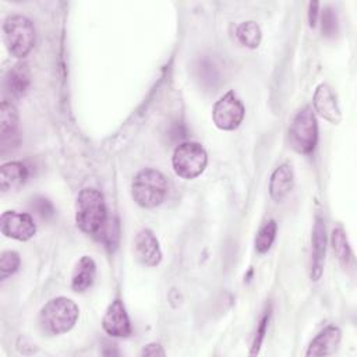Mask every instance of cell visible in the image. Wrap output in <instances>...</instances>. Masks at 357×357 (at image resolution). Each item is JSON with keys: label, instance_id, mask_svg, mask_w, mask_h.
<instances>
[{"label": "cell", "instance_id": "cell-5", "mask_svg": "<svg viewBox=\"0 0 357 357\" xmlns=\"http://www.w3.org/2000/svg\"><path fill=\"white\" fill-rule=\"evenodd\" d=\"M318 138L317 119L311 106H304L293 117L289 131L287 141L290 148L298 153H310L314 151Z\"/></svg>", "mask_w": 357, "mask_h": 357}, {"label": "cell", "instance_id": "cell-23", "mask_svg": "<svg viewBox=\"0 0 357 357\" xmlns=\"http://www.w3.org/2000/svg\"><path fill=\"white\" fill-rule=\"evenodd\" d=\"M20 255L15 251H3L0 255V278L1 280L17 272L20 266Z\"/></svg>", "mask_w": 357, "mask_h": 357}, {"label": "cell", "instance_id": "cell-1", "mask_svg": "<svg viewBox=\"0 0 357 357\" xmlns=\"http://www.w3.org/2000/svg\"><path fill=\"white\" fill-rule=\"evenodd\" d=\"M79 315L77 304L67 297L49 300L39 312V324L47 335H61L73 329Z\"/></svg>", "mask_w": 357, "mask_h": 357}, {"label": "cell", "instance_id": "cell-15", "mask_svg": "<svg viewBox=\"0 0 357 357\" xmlns=\"http://www.w3.org/2000/svg\"><path fill=\"white\" fill-rule=\"evenodd\" d=\"M29 85L31 73L25 63H17L7 71L4 78V89L11 98H22L28 92Z\"/></svg>", "mask_w": 357, "mask_h": 357}, {"label": "cell", "instance_id": "cell-14", "mask_svg": "<svg viewBox=\"0 0 357 357\" xmlns=\"http://www.w3.org/2000/svg\"><path fill=\"white\" fill-rule=\"evenodd\" d=\"M342 339V331L335 326V325H329L325 329H322L310 343L308 350H307V356H329L332 353H335V350L337 349L339 343Z\"/></svg>", "mask_w": 357, "mask_h": 357}, {"label": "cell", "instance_id": "cell-26", "mask_svg": "<svg viewBox=\"0 0 357 357\" xmlns=\"http://www.w3.org/2000/svg\"><path fill=\"white\" fill-rule=\"evenodd\" d=\"M198 71H199V78L204 84L206 85H215V82L219 81V71L218 68L213 66V63H211L209 60H204L201 61L199 67H198Z\"/></svg>", "mask_w": 357, "mask_h": 357}, {"label": "cell", "instance_id": "cell-4", "mask_svg": "<svg viewBox=\"0 0 357 357\" xmlns=\"http://www.w3.org/2000/svg\"><path fill=\"white\" fill-rule=\"evenodd\" d=\"M3 36L8 53L22 59L35 45V26L28 17L14 14L6 18L3 24Z\"/></svg>", "mask_w": 357, "mask_h": 357}, {"label": "cell", "instance_id": "cell-18", "mask_svg": "<svg viewBox=\"0 0 357 357\" xmlns=\"http://www.w3.org/2000/svg\"><path fill=\"white\" fill-rule=\"evenodd\" d=\"M95 276H96L95 261L88 255L81 257L75 264L71 275V289L77 293H82L88 290L93 284Z\"/></svg>", "mask_w": 357, "mask_h": 357}, {"label": "cell", "instance_id": "cell-10", "mask_svg": "<svg viewBox=\"0 0 357 357\" xmlns=\"http://www.w3.org/2000/svg\"><path fill=\"white\" fill-rule=\"evenodd\" d=\"M103 331L113 337H127L131 333V324L121 300H113L102 318Z\"/></svg>", "mask_w": 357, "mask_h": 357}, {"label": "cell", "instance_id": "cell-12", "mask_svg": "<svg viewBox=\"0 0 357 357\" xmlns=\"http://www.w3.org/2000/svg\"><path fill=\"white\" fill-rule=\"evenodd\" d=\"M312 105L315 112L332 124H339L342 121V113L337 105L336 95L328 84H319L315 89Z\"/></svg>", "mask_w": 357, "mask_h": 357}, {"label": "cell", "instance_id": "cell-27", "mask_svg": "<svg viewBox=\"0 0 357 357\" xmlns=\"http://www.w3.org/2000/svg\"><path fill=\"white\" fill-rule=\"evenodd\" d=\"M269 317H271V308H266L259 319V324L257 326V332H255V336H254V342H252V349H251V354H255L258 353L261 344H262V340L265 337V333H266V328H268V322H269Z\"/></svg>", "mask_w": 357, "mask_h": 357}, {"label": "cell", "instance_id": "cell-9", "mask_svg": "<svg viewBox=\"0 0 357 357\" xmlns=\"http://www.w3.org/2000/svg\"><path fill=\"white\" fill-rule=\"evenodd\" d=\"M20 142V130H18V112L15 106L3 100L0 106V145L1 153L4 155L8 149H14Z\"/></svg>", "mask_w": 357, "mask_h": 357}, {"label": "cell", "instance_id": "cell-29", "mask_svg": "<svg viewBox=\"0 0 357 357\" xmlns=\"http://www.w3.org/2000/svg\"><path fill=\"white\" fill-rule=\"evenodd\" d=\"M141 356H165V350L159 343H149L142 349Z\"/></svg>", "mask_w": 357, "mask_h": 357}, {"label": "cell", "instance_id": "cell-19", "mask_svg": "<svg viewBox=\"0 0 357 357\" xmlns=\"http://www.w3.org/2000/svg\"><path fill=\"white\" fill-rule=\"evenodd\" d=\"M236 36L238 42L250 49H255L259 46L262 39V32L259 25L255 21L241 22L236 29Z\"/></svg>", "mask_w": 357, "mask_h": 357}, {"label": "cell", "instance_id": "cell-3", "mask_svg": "<svg viewBox=\"0 0 357 357\" xmlns=\"http://www.w3.org/2000/svg\"><path fill=\"white\" fill-rule=\"evenodd\" d=\"M131 195L142 208L160 205L167 195L166 177L156 169L139 170L131 181Z\"/></svg>", "mask_w": 357, "mask_h": 357}, {"label": "cell", "instance_id": "cell-30", "mask_svg": "<svg viewBox=\"0 0 357 357\" xmlns=\"http://www.w3.org/2000/svg\"><path fill=\"white\" fill-rule=\"evenodd\" d=\"M318 7H319V3H310V6H308V21H310V26H312V28L317 25Z\"/></svg>", "mask_w": 357, "mask_h": 357}, {"label": "cell", "instance_id": "cell-2", "mask_svg": "<svg viewBox=\"0 0 357 357\" xmlns=\"http://www.w3.org/2000/svg\"><path fill=\"white\" fill-rule=\"evenodd\" d=\"M107 219L102 192L95 188H84L75 202V223L86 234H96Z\"/></svg>", "mask_w": 357, "mask_h": 357}, {"label": "cell", "instance_id": "cell-25", "mask_svg": "<svg viewBox=\"0 0 357 357\" xmlns=\"http://www.w3.org/2000/svg\"><path fill=\"white\" fill-rule=\"evenodd\" d=\"M31 209H32L40 219H45V220L52 219V218L54 216V213H56V209H54L53 204H52L47 198H45V197H42V195H38V197L32 198Z\"/></svg>", "mask_w": 357, "mask_h": 357}, {"label": "cell", "instance_id": "cell-21", "mask_svg": "<svg viewBox=\"0 0 357 357\" xmlns=\"http://www.w3.org/2000/svg\"><path fill=\"white\" fill-rule=\"evenodd\" d=\"M276 229H278V225L273 219L265 222L259 230L257 231V236H255V240H254V245H255V250L261 254L266 252L273 240H275V236H276Z\"/></svg>", "mask_w": 357, "mask_h": 357}, {"label": "cell", "instance_id": "cell-20", "mask_svg": "<svg viewBox=\"0 0 357 357\" xmlns=\"http://www.w3.org/2000/svg\"><path fill=\"white\" fill-rule=\"evenodd\" d=\"M105 244L109 251H114L119 245L120 238V226L116 218H107L100 230L95 234Z\"/></svg>", "mask_w": 357, "mask_h": 357}, {"label": "cell", "instance_id": "cell-22", "mask_svg": "<svg viewBox=\"0 0 357 357\" xmlns=\"http://www.w3.org/2000/svg\"><path fill=\"white\" fill-rule=\"evenodd\" d=\"M332 247L337 259L346 266L351 261V250L347 241L346 231L342 227H337L332 231Z\"/></svg>", "mask_w": 357, "mask_h": 357}, {"label": "cell", "instance_id": "cell-6", "mask_svg": "<svg viewBox=\"0 0 357 357\" xmlns=\"http://www.w3.org/2000/svg\"><path fill=\"white\" fill-rule=\"evenodd\" d=\"M208 156L201 144L184 141L173 152L172 165L176 174L181 178L191 180L198 177L206 167Z\"/></svg>", "mask_w": 357, "mask_h": 357}, {"label": "cell", "instance_id": "cell-16", "mask_svg": "<svg viewBox=\"0 0 357 357\" xmlns=\"http://www.w3.org/2000/svg\"><path fill=\"white\" fill-rule=\"evenodd\" d=\"M29 177V169L22 162H8L0 169V188L8 192L21 187Z\"/></svg>", "mask_w": 357, "mask_h": 357}, {"label": "cell", "instance_id": "cell-11", "mask_svg": "<svg viewBox=\"0 0 357 357\" xmlns=\"http://www.w3.org/2000/svg\"><path fill=\"white\" fill-rule=\"evenodd\" d=\"M134 254L138 262L145 266H156L162 261L159 241L149 229H142L134 238Z\"/></svg>", "mask_w": 357, "mask_h": 357}, {"label": "cell", "instance_id": "cell-13", "mask_svg": "<svg viewBox=\"0 0 357 357\" xmlns=\"http://www.w3.org/2000/svg\"><path fill=\"white\" fill-rule=\"evenodd\" d=\"M312 250H311V279L318 280L324 271L325 262V251H326V230L325 223L321 216L315 218L312 238H311Z\"/></svg>", "mask_w": 357, "mask_h": 357}, {"label": "cell", "instance_id": "cell-7", "mask_svg": "<svg viewBox=\"0 0 357 357\" xmlns=\"http://www.w3.org/2000/svg\"><path fill=\"white\" fill-rule=\"evenodd\" d=\"M244 117V106L233 91L225 93L212 109V120L219 130H236Z\"/></svg>", "mask_w": 357, "mask_h": 357}, {"label": "cell", "instance_id": "cell-17", "mask_svg": "<svg viewBox=\"0 0 357 357\" xmlns=\"http://www.w3.org/2000/svg\"><path fill=\"white\" fill-rule=\"evenodd\" d=\"M294 173L289 163L278 166L271 174L269 194L275 201H282L293 188Z\"/></svg>", "mask_w": 357, "mask_h": 357}, {"label": "cell", "instance_id": "cell-28", "mask_svg": "<svg viewBox=\"0 0 357 357\" xmlns=\"http://www.w3.org/2000/svg\"><path fill=\"white\" fill-rule=\"evenodd\" d=\"M167 135H169V138H170L172 142H178V144L184 142V138L187 137V131H185L184 124L180 123V121L174 123V124L170 127Z\"/></svg>", "mask_w": 357, "mask_h": 357}, {"label": "cell", "instance_id": "cell-24", "mask_svg": "<svg viewBox=\"0 0 357 357\" xmlns=\"http://www.w3.org/2000/svg\"><path fill=\"white\" fill-rule=\"evenodd\" d=\"M321 29L322 35L333 38L337 33V15L332 7H325L321 14Z\"/></svg>", "mask_w": 357, "mask_h": 357}, {"label": "cell", "instance_id": "cell-8", "mask_svg": "<svg viewBox=\"0 0 357 357\" xmlns=\"http://www.w3.org/2000/svg\"><path fill=\"white\" fill-rule=\"evenodd\" d=\"M0 230L8 238L26 241L36 233V226L31 215L17 211H6L0 218Z\"/></svg>", "mask_w": 357, "mask_h": 357}]
</instances>
